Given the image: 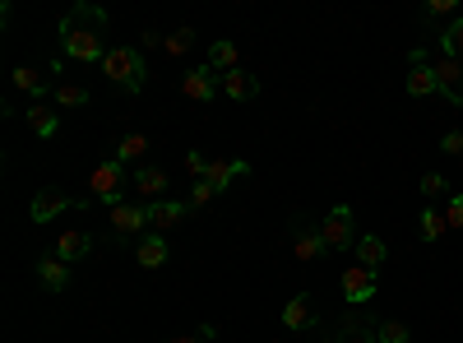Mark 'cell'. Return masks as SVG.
I'll use <instances>...</instances> for the list:
<instances>
[{"label": "cell", "mask_w": 463, "mask_h": 343, "mask_svg": "<svg viewBox=\"0 0 463 343\" xmlns=\"http://www.w3.org/2000/svg\"><path fill=\"white\" fill-rule=\"evenodd\" d=\"M52 98H56V107H89V89L84 84H70V80H61L56 89H52Z\"/></svg>", "instance_id": "cell-24"}, {"label": "cell", "mask_w": 463, "mask_h": 343, "mask_svg": "<svg viewBox=\"0 0 463 343\" xmlns=\"http://www.w3.org/2000/svg\"><path fill=\"white\" fill-rule=\"evenodd\" d=\"M241 172H250V163H241V158H209V172H204V181L218 190V195H222V190L232 186V181H237Z\"/></svg>", "instance_id": "cell-16"}, {"label": "cell", "mask_w": 463, "mask_h": 343, "mask_svg": "<svg viewBox=\"0 0 463 343\" xmlns=\"http://www.w3.org/2000/svg\"><path fill=\"white\" fill-rule=\"evenodd\" d=\"M135 260H139V270H163V264H167V237L144 233L139 246H135Z\"/></svg>", "instance_id": "cell-18"}, {"label": "cell", "mask_w": 463, "mask_h": 343, "mask_svg": "<svg viewBox=\"0 0 463 343\" xmlns=\"http://www.w3.org/2000/svg\"><path fill=\"white\" fill-rule=\"evenodd\" d=\"M320 237H325V251H353V246H357V223H353V209H347V205L329 209V218L320 223Z\"/></svg>", "instance_id": "cell-4"}, {"label": "cell", "mask_w": 463, "mask_h": 343, "mask_svg": "<svg viewBox=\"0 0 463 343\" xmlns=\"http://www.w3.org/2000/svg\"><path fill=\"white\" fill-rule=\"evenodd\" d=\"M209 65H213L218 74L241 70V47H237V43H227V37H218V43L209 47Z\"/></svg>", "instance_id": "cell-21"}, {"label": "cell", "mask_w": 463, "mask_h": 343, "mask_svg": "<svg viewBox=\"0 0 463 343\" xmlns=\"http://www.w3.org/2000/svg\"><path fill=\"white\" fill-rule=\"evenodd\" d=\"M126 167L121 163H116V158H107V163H98L93 167V176H89V190H93V200H102L107 209H116V205H121L126 200Z\"/></svg>", "instance_id": "cell-3"}, {"label": "cell", "mask_w": 463, "mask_h": 343, "mask_svg": "<svg viewBox=\"0 0 463 343\" xmlns=\"http://www.w3.org/2000/svg\"><path fill=\"white\" fill-rule=\"evenodd\" d=\"M283 325H288V329H316V325H320L316 297H311V292H297V297H288V307H283Z\"/></svg>", "instance_id": "cell-11"}, {"label": "cell", "mask_w": 463, "mask_h": 343, "mask_svg": "<svg viewBox=\"0 0 463 343\" xmlns=\"http://www.w3.org/2000/svg\"><path fill=\"white\" fill-rule=\"evenodd\" d=\"M130 186H135L139 205H158V200H163V190H167V172H163V167H139Z\"/></svg>", "instance_id": "cell-14"}, {"label": "cell", "mask_w": 463, "mask_h": 343, "mask_svg": "<svg viewBox=\"0 0 463 343\" xmlns=\"http://www.w3.org/2000/svg\"><path fill=\"white\" fill-rule=\"evenodd\" d=\"M93 251V233H84V227H70V233H61V242H56V255L70 264V260H84Z\"/></svg>", "instance_id": "cell-19"}, {"label": "cell", "mask_w": 463, "mask_h": 343, "mask_svg": "<svg viewBox=\"0 0 463 343\" xmlns=\"http://www.w3.org/2000/svg\"><path fill=\"white\" fill-rule=\"evenodd\" d=\"M222 93L232 102H255L260 98V80L250 70H232V74H222Z\"/></svg>", "instance_id": "cell-17"}, {"label": "cell", "mask_w": 463, "mask_h": 343, "mask_svg": "<svg viewBox=\"0 0 463 343\" xmlns=\"http://www.w3.org/2000/svg\"><path fill=\"white\" fill-rule=\"evenodd\" d=\"M102 74L116 84V89H126V93H139L144 80H148V70H144V52L139 47H111L107 61H102Z\"/></svg>", "instance_id": "cell-2"}, {"label": "cell", "mask_w": 463, "mask_h": 343, "mask_svg": "<svg viewBox=\"0 0 463 343\" xmlns=\"http://www.w3.org/2000/svg\"><path fill=\"white\" fill-rule=\"evenodd\" d=\"M14 89H24V93H33V98H43L52 84L43 80V74H37V70H28V65H19L14 70Z\"/></svg>", "instance_id": "cell-27"}, {"label": "cell", "mask_w": 463, "mask_h": 343, "mask_svg": "<svg viewBox=\"0 0 463 343\" xmlns=\"http://www.w3.org/2000/svg\"><path fill=\"white\" fill-rule=\"evenodd\" d=\"M371 329H375L380 343H408V338H412L403 320H371Z\"/></svg>", "instance_id": "cell-28"}, {"label": "cell", "mask_w": 463, "mask_h": 343, "mask_svg": "<svg viewBox=\"0 0 463 343\" xmlns=\"http://www.w3.org/2000/svg\"><path fill=\"white\" fill-rule=\"evenodd\" d=\"M445 190H449V186H445L440 172H427V176H421V195H427V200H440Z\"/></svg>", "instance_id": "cell-32"}, {"label": "cell", "mask_w": 463, "mask_h": 343, "mask_svg": "<svg viewBox=\"0 0 463 343\" xmlns=\"http://www.w3.org/2000/svg\"><path fill=\"white\" fill-rule=\"evenodd\" d=\"M144 227H148V205L121 200V205L111 209V233L116 237H144Z\"/></svg>", "instance_id": "cell-8"}, {"label": "cell", "mask_w": 463, "mask_h": 343, "mask_svg": "<svg viewBox=\"0 0 463 343\" xmlns=\"http://www.w3.org/2000/svg\"><path fill=\"white\" fill-rule=\"evenodd\" d=\"M436 84H440V93H445L454 107H463V61L440 56V61H436Z\"/></svg>", "instance_id": "cell-12"}, {"label": "cell", "mask_w": 463, "mask_h": 343, "mask_svg": "<svg viewBox=\"0 0 463 343\" xmlns=\"http://www.w3.org/2000/svg\"><path fill=\"white\" fill-rule=\"evenodd\" d=\"M440 154H449V158H458V154H463V130H449V135L440 139Z\"/></svg>", "instance_id": "cell-35"}, {"label": "cell", "mask_w": 463, "mask_h": 343, "mask_svg": "<svg viewBox=\"0 0 463 343\" xmlns=\"http://www.w3.org/2000/svg\"><path fill=\"white\" fill-rule=\"evenodd\" d=\"M334 343H380L375 338V329H371V320H357V311L343 320V329L334 334Z\"/></svg>", "instance_id": "cell-22"}, {"label": "cell", "mask_w": 463, "mask_h": 343, "mask_svg": "<svg viewBox=\"0 0 463 343\" xmlns=\"http://www.w3.org/2000/svg\"><path fill=\"white\" fill-rule=\"evenodd\" d=\"M185 172L195 176V181H204V172H209V158H204V154H185Z\"/></svg>", "instance_id": "cell-34"}, {"label": "cell", "mask_w": 463, "mask_h": 343, "mask_svg": "<svg viewBox=\"0 0 463 343\" xmlns=\"http://www.w3.org/2000/svg\"><path fill=\"white\" fill-rule=\"evenodd\" d=\"M445 223H449V227H463V195H449V205H445Z\"/></svg>", "instance_id": "cell-36"}, {"label": "cell", "mask_w": 463, "mask_h": 343, "mask_svg": "<svg viewBox=\"0 0 463 343\" xmlns=\"http://www.w3.org/2000/svg\"><path fill=\"white\" fill-rule=\"evenodd\" d=\"M204 338H218V325H200L195 334H181V338H167V343H204Z\"/></svg>", "instance_id": "cell-33"}, {"label": "cell", "mask_w": 463, "mask_h": 343, "mask_svg": "<svg viewBox=\"0 0 463 343\" xmlns=\"http://www.w3.org/2000/svg\"><path fill=\"white\" fill-rule=\"evenodd\" d=\"M218 89H222V74H218L209 61L181 74V93H185L190 102H213V93H218Z\"/></svg>", "instance_id": "cell-5"}, {"label": "cell", "mask_w": 463, "mask_h": 343, "mask_svg": "<svg viewBox=\"0 0 463 343\" xmlns=\"http://www.w3.org/2000/svg\"><path fill=\"white\" fill-rule=\"evenodd\" d=\"M440 93L436 84V65L427 61V47H412V70H408V98H431Z\"/></svg>", "instance_id": "cell-9"}, {"label": "cell", "mask_w": 463, "mask_h": 343, "mask_svg": "<svg viewBox=\"0 0 463 343\" xmlns=\"http://www.w3.org/2000/svg\"><path fill=\"white\" fill-rule=\"evenodd\" d=\"M325 255V237L311 218H297L292 223V260H320Z\"/></svg>", "instance_id": "cell-10"}, {"label": "cell", "mask_w": 463, "mask_h": 343, "mask_svg": "<svg viewBox=\"0 0 463 343\" xmlns=\"http://www.w3.org/2000/svg\"><path fill=\"white\" fill-rule=\"evenodd\" d=\"M213 195H218V190H213L209 181H190V195H185V205H190V209H200V205H209Z\"/></svg>", "instance_id": "cell-31"}, {"label": "cell", "mask_w": 463, "mask_h": 343, "mask_svg": "<svg viewBox=\"0 0 463 343\" xmlns=\"http://www.w3.org/2000/svg\"><path fill=\"white\" fill-rule=\"evenodd\" d=\"M190 47H195V28H176V33H167V43H163L167 56H185Z\"/></svg>", "instance_id": "cell-30"}, {"label": "cell", "mask_w": 463, "mask_h": 343, "mask_svg": "<svg viewBox=\"0 0 463 343\" xmlns=\"http://www.w3.org/2000/svg\"><path fill=\"white\" fill-rule=\"evenodd\" d=\"M445 233H449L445 214H436V205H427V209H421V242H440Z\"/></svg>", "instance_id": "cell-25"}, {"label": "cell", "mask_w": 463, "mask_h": 343, "mask_svg": "<svg viewBox=\"0 0 463 343\" xmlns=\"http://www.w3.org/2000/svg\"><path fill=\"white\" fill-rule=\"evenodd\" d=\"M167 37L163 33H139V52H148V47H163Z\"/></svg>", "instance_id": "cell-38"}, {"label": "cell", "mask_w": 463, "mask_h": 343, "mask_svg": "<svg viewBox=\"0 0 463 343\" xmlns=\"http://www.w3.org/2000/svg\"><path fill=\"white\" fill-rule=\"evenodd\" d=\"M144 154H148V139L144 135H126L121 144H116V163H121V167H135Z\"/></svg>", "instance_id": "cell-23"}, {"label": "cell", "mask_w": 463, "mask_h": 343, "mask_svg": "<svg viewBox=\"0 0 463 343\" xmlns=\"http://www.w3.org/2000/svg\"><path fill=\"white\" fill-rule=\"evenodd\" d=\"M33 270H37V279H43L47 292H65V288H70V264H65L61 255H43Z\"/></svg>", "instance_id": "cell-15"}, {"label": "cell", "mask_w": 463, "mask_h": 343, "mask_svg": "<svg viewBox=\"0 0 463 343\" xmlns=\"http://www.w3.org/2000/svg\"><path fill=\"white\" fill-rule=\"evenodd\" d=\"M375 297V274L366 270V264H347V270H343V301H347V307H366V301Z\"/></svg>", "instance_id": "cell-7"}, {"label": "cell", "mask_w": 463, "mask_h": 343, "mask_svg": "<svg viewBox=\"0 0 463 343\" xmlns=\"http://www.w3.org/2000/svg\"><path fill=\"white\" fill-rule=\"evenodd\" d=\"M65 209H89V200H70L65 195V190H52V186H43V190H37V195H33V223H52L56 214H65Z\"/></svg>", "instance_id": "cell-6"}, {"label": "cell", "mask_w": 463, "mask_h": 343, "mask_svg": "<svg viewBox=\"0 0 463 343\" xmlns=\"http://www.w3.org/2000/svg\"><path fill=\"white\" fill-rule=\"evenodd\" d=\"M102 33H107V10L93 5V0H80V5H70L65 19H61V52L70 61H80V65L107 61Z\"/></svg>", "instance_id": "cell-1"}, {"label": "cell", "mask_w": 463, "mask_h": 343, "mask_svg": "<svg viewBox=\"0 0 463 343\" xmlns=\"http://www.w3.org/2000/svg\"><path fill=\"white\" fill-rule=\"evenodd\" d=\"M458 5H454V0H431V5H427V19H449Z\"/></svg>", "instance_id": "cell-37"}, {"label": "cell", "mask_w": 463, "mask_h": 343, "mask_svg": "<svg viewBox=\"0 0 463 343\" xmlns=\"http://www.w3.org/2000/svg\"><path fill=\"white\" fill-rule=\"evenodd\" d=\"M28 130H33L37 139H52V135L61 130V111H52V107H43V102H33V107H28Z\"/></svg>", "instance_id": "cell-20"}, {"label": "cell", "mask_w": 463, "mask_h": 343, "mask_svg": "<svg viewBox=\"0 0 463 343\" xmlns=\"http://www.w3.org/2000/svg\"><path fill=\"white\" fill-rule=\"evenodd\" d=\"M357 260H362L366 270L375 274L380 264H384V242H380V237H362V242H357Z\"/></svg>", "instance_id": "cell-26"}, {"label": "cell", "mask_w": 463, "mask_h": 343, "mask_svg": "<svg viewBox=\"0 0 463 343\" xmlns=\"http://www.w3.org/2000/svg\"><path fill=\"white\" fill-rule=\"evenodd\" d=\"M185 209H190V205H181V200H158V205H148V227H153L158 237H167L172 227L185 223Z\"/></svg>", "instance_id": "cell-13"}, {"label": "cell", "mask_w": 463, "mask_h": 343, "mask_svg": "<svg viewBox=\"0 0 463 343\" xmlns=\"http://www.w3.org/2000/svg\"><path fill=\"white\" fill-rule=\"evenodd\" d=\"M440 52H445V56H454V61H463V14L440 33Z\"/></svg>", "instance_id": "cell-29"}]
</instances>
